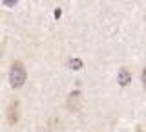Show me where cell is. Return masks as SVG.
I'll return each mask as SVG.
<instances>
[{
  "instance_id": "obj_1",
  "label": "cell",
  "mask_w": 146,
  "mask_h": 132,
  "mask_svg": "<svg viewBox=\"0 0 146 132\" xmlns=\"http://www.w3.org/2000/svg\"><path fill=\"white\" fill-rule=\"evenodd\" d=\"M26 77H27V74H26L24 64H22L20 61L13 62V64H11V70H9V83H11L13 88H20V86H24Z\"/></svg>"
},
{
  "instance_id": "obj_2",
  "label": "cell",
  "mask_w": 146,
  "mask_h": 132,
  "mask_svg": "<svg viewBox=\"0 0 146 132\" xmlns=\"http://www.w3.org/2000/svg\"><path fill=\"white\" fill-rule=\"evenodd\" d=\"M18 108H20L18 101L9 105V108H7V123L9 125H15V123L18 121Z\"/></svg>"
},
{
  "instance_id": "obj_3",
  "label": "cell",
  "mask_w": 146,
  "mask_h": 132,
  "mask_svg": "<svg viewBox=\"0 0 146 132\" xmlns=\"http://www.w3.org/2000/svg\"><path fill=\"white\" fill-rule=\"evenodd\" d=\"M68 108L73 110V112H77L80 108V92H79V90L70 94V97H68Z\"/></svg>"
},
{
  "instance_id": "obj_4",
  "label": "cell",
  "mask_w": 146,
  "mask_h": 132,
  "mask_svg": "<svg viewBox=\"0 0 146 132\" xmlns=\"http://www.w3.org/2000/svg\"><path fill=\"white\" fill-rule=\"evenodd\" d=\"M117 83L121 86H128L131 83V74L126 70V68H121V72H119V75H117Z\"/></svg>"
},
{
  "instance_id": "obj_5",
  "label": "cell",
  "mask_w": 146,
  "mask_h": 132,
  "mask_svg": "<svg viewBox=\"0 0 146 132\" xmlns=\"http://www.w3.org/2000/svg\"><path fill=\"white\" fill-rule=\"evenodd\" d=\"M70 68H71V70H80V68H82V61H80V59H71V61H70Z\"/></svg>"
},
{
  "instance_id": "obj_6",
  "label": "cell",
  "mask_w": 146,
  "mask_h": 132,
  "mask_svg": "<svg viewBox=\"0 0 146 132\" xmlns=\"http://www.w3.org/2000/svg\"><path fill=\"white\" fill-rule=\"evenodd\" d=\"M17 2H18V0H4V6H6V7H13V6H17Z\"/></svg>"
},
{
  "instance_id": "obj_7",
  "label": "cell",
  "mask_w": 146,
  "mask_h": 132,
  "mask_svg": "<svg viewBox=\"0 0 146 132\" xmlns=\"http://www.w3.org/2000/svg\"><path fill=\"white\" fill-rule=\"evenodd\" d=\"M141 81H143V86L146 88V68L143 70V75H141Z\"/></svg>"
},
{
  "instance_id": "obj_8",
  "label": "cell",
  "mask_w": 146,
  "mask_h": 132,
  "mask_svg": "<svg viewBox=\"0 0 146 132\" xmlns=\"http://www.w3.org/2000/svg\"><path fill=\"white\" fill-rule=\"evenodd\" d=\"M53 15H55V19H60V17H62V9H55Z\"/></svg>"
},
{
  "instance_id": "obj_9",
  "label": "cell",
  "mask_w": 146,
  "mask_h": 132,
  "mask_svg": "<svg viewBox=\"0 0 146 132\" xmlns=\"http://www.w3.org/2000/svg\"><path fill=\"white\" fill-rule=\"evenodd\" d=\"M0 55H2V52H0Z\"/></svg>"
}]
</instances>
